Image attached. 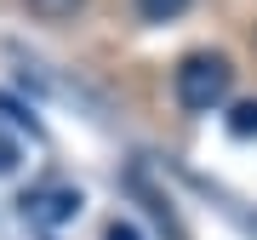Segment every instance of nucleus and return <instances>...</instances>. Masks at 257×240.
Returning a JSON list of instances; mask_svg holds the SVG:
<instances>
[{
  "label": "nucleus",
  "instance_id": "nucleus-4",
  "mask_svg": "<svg viewBox=\"0 0 257 240\" xmlns=\"http://www.w3.org/2000/svg\"><path fill=\"white\" fill-rule=\"evenodd\" d=\"M86 0H29V12H35L40 23H63V18H74Z\"/></svg>",
  "mask_w": 257,
  "mask_h": 240
},
{
  "label": "nucleus",
  "instance_id": "nucleus-6",
  "mask_svg": "<svg viewBox=\"0 0 257 240\" xmlns=\"http://www.w3.org/2000/svg\"><path fill=\"white\" fill-rule=\"evenodd\" d=\"M109 240H143V234L132 229V223H109Z\"/></svg>",
  "mask_w": 257,
  "mask_h": 240
},
{
  "label": "nucleus",
  "instance_id": "nucleus-1",
  "mask_svg": "<svg viewBox=\"0 0 257 240\" xmlns=\"http://www.w3.org/2000/svg\"><path fill=\"white\" fill-rule=\"evenodd\" d=\"M172 92H177V103H183L189 114H211L234 92V63L223 52H189L183 63H177V74H172Z\"/></svg>",
  "mask_w": 257,
  "mask_h": 240
},
{
  "label": "nucleus",
  "instance_id": "nucleus-3",
  "mask_svg": "<svg viewBox=\"0 0 257 240\" xmlns=\"http://www.w3.org/2000/svg\"><path fill=\"white\" fill-rule=\"evenodd\" d=\"M132 6H138L143 23H172V18H183L194 0H132Z\"/></svg>",
  "mask_w": 257,
  "mask_h": 240
},
{
  "label": "nucleus",
  "instance_id": "nucleus-2",
  "mask_svg": "<svg viewBox=\"0 0 257 240\" xmlns=\"http://www.w3.org/2000/svg\"><path fill=\"white\" fill-rule=\"evenodd\" d=\"M23 212L40 217V223H57V217L80 212V194H74V189H40V194H23Z\"/></svg>",
  "mask_w": 257,
  "mask_h": 240
},
{
  "label": "nucleus",
  "instance_id": "nucleus-5",
  "mask_svg": "<svg viewBox=\"0 0 257 240\" xmlns=\"http://www.w3.org/2000/svg\"><path fill=\"white\" fill-rule=\"evenodd\" d=\"M229 132H234V138H251V132H257V97L234 103V114H229Z\"/></svg>",
  "mask_w": 257,
  "mask_h": 240
}]
</instances>
